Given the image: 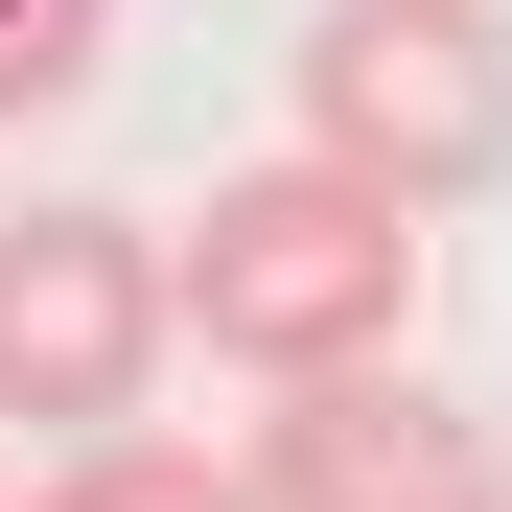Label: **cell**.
<instances>
[{
    "mask_svg": "<svg viewBox=\"0 0 512 512\" xmlns=\"http://www.w3.org/2000/svg\"><path fill=\"white\" fill-rule=\"evenodd\" d=\"M396 326H419V210L373 187V163H233V187L187 210V350H233L256 396H303V373H396Z\"/></svg>",
    "mask_w": 512,
    "mask_h": 512,
    "instance_id": "6da1fadb",
    "label": "cell"
},
{
    "mask_svg": "<svg viewBox=\"0 0 512 512\" xmlns=\"http://www.w3.org/2000/svg\"><path fill=\"white\" fill-rule=\"evenodd\" d=\"M163 350H187V256L140 210H0V443H140Z\"/></svg>",
    "mask_w": 512,
    "mask_h": 512,
    "instance_id": "7a4b0ae2",
    "label": "cell"
},
{
    "mask_svg": "<svg viewBox=\"0 0 512 512\" xmlns=\"http://www.w3.org/2000/svg\"><path fill=\"white\" fill-rule=\"evenodd\" d=\"M303 140L373 163L396 210L512 187V0H326L303 24Z\"/></svg>",
    "mask_w": 512,
    "mask_h": 512,
    "instance_id": "3957f363",
    "label": "cell"
},
{
    "mask_svg": "<svg viewBox=\"0 0 512 512\" xmlns=\"http://www.w3.org/2000/svg\"><path fill=\"white\" fill-rule=\"evenodd\" d=\"M256 512H512V489L443 373H303L256 419Z\"/></svg>",
    "mask_w": 512,
    "mask_h": 512,
    "instance_id": "277c9868",
    "label": "cell"
},
{
    "mask_svg": "<svg viewBox=\"0 0 512 512\" xmlns=\"http://www.w3.org/2000/svg\"><path fill=\"white\" fill-rule=\"evenodd\" d=\"M24 512H256V466H187V443H70Z\"/></svg>",
    "mask_w": 512,
    "mask_h": 512,
    "instance_id": "5b68a950",
    "label": "cell"
},
{
    "mask_svg": "<svg viewBox=\"0 0 512 512\" xmlns=\"http://www.w3.org/2000/svg\"><path fill=\"white\" fill-rule=\"evenodd\" d=\"M94 47H117V0H0V117H70Z\"/></svg>",
    "mask_w": 512,
    "mask_h": 512,
    "instance_id": "8992f818",
    "label": "cell"
}]
</instances>
